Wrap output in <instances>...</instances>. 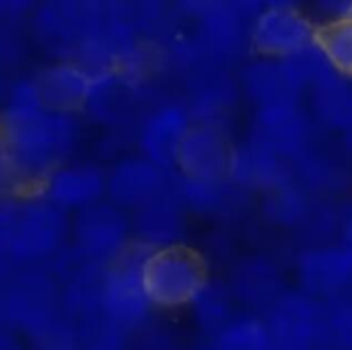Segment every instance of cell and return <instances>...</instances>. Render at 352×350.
I'll use <instances>...</instances> for the list:
<instances>
[{
    "mask_svg": "<svg viewBox=\"0 0 352 350\" xmlns=\"http://www.w3.org/2000/svg\"><path fill=\"white\" fill-rule=\"evenodd\" d=\"M80 134L76 113L47 107L12 122H0V138L27 186H35V190L52 171L68 163Z\"/></svg>",
    "mask_w": 352,
    "mask_h": 350,
    "instance_id": "1",
    "label": "cell"
},
{
    "mask_svg": "<svg viewBox=\"0 0 352 350\" xmlns=\"http://www.w3.org/2000/svg\"><path fill=\"white\" fill-rule=\"evenodd\" d=\"M70 237V219L37 196L0 202V260L12 268H35L54 260Z\"/></svg>",
    "mask_w": 352,
    "mask_h": 350,
    "instance_id": "2",
    "label": "cell"
},
{
    "mask_svg": "<svg viewBox=\"0 0 352 350\" xmlns=\"http://www.w3.org/2000/svg\"><path fill=\"white\" fill-rule=\"evenodd\" d=\"M142 281L153 307L179 309L192 305L208 283V270L196 250L177 243L148 250L142 264Z\"/></svg>",
    "mask_w": 352,
    "mask_h": 350,
    "instance_id": "3",
    "label": "cell"
},
{
    "mask_svg": "<svg viewBox=\"0 0 352 350\" xmlns=\"http://www.w3.org/2000/svg\"><path fill=\"white\" fill-rule=\"evenodd\" d=\"M148 250L136 241L101 276V320L124 336L140 330L151 316V301L142 281V264Z\"/></svg>",
    "mask_w": 352,
    "mask_h": 350,
    "instance_id": "4",
    "label": "cell"
},
{
    "mask_svg": "<svg viewBox=\"0 0 352 350\" xmlns=\"http://www.w3.org/2000/svg\"><path fill=\"white\" fill-rule=\"evenodd\" d=\"M0 318L16 334L37 340L64 318L54 278L37 268H23L0 295Z\"/></svg>",
    "mask_w": 352,
    "mask_h": 350,
    "instance_id": "5",
    "label": "cell"
},
{
    "mask_svg": "<svg viewBox=\"0 0 352 350\" xmlns=\"http://www.w3.org/2000/svg\"><path fill=\"white\" fill-rule=\"evenodd\" d=\"M266 328L276 350H332L328 311L305 293H285L272 305Z\"/></svg>",
    "mask_w": 352,
    "mask_h": 350,
    "instance_id": "6",
    "label": "cell"
},
{
    "mask_svg": "<svg viewBox=\"0 0 352 350\" xmlns=\"http://www.w3.org/2000/svg\"><path fill=\"white\" fill-rule=\"evenodd\" d=\"M72 250L89 264L109 266L132 245V221L109 200L74 215L70 223Z\"/></svg>",
    "mask_w": 352,
    "mask_h": 350,
    "instance_id": "7",
    "label": "cell"
},
{
    "mask_svg": "<svg viewBox=\"0 0 352 350\" xmlns=\"http://www.w3.org/2000/svg\"><path fill=\"white\" fill-rule=\"evenodd\" d=\"M198 8V37L200 54L217 60L235 58L250 43L254 19L264 8L252 2H206L192 4Z\"/></svg>",
    "mask_w": 352,
    "mask_h": 350,
    "instance_id": "8",
    "label": "cell"
},
{
    "mask_svg": "<svg viewBox=\"0 0 352 350\" xmlns=\"http://www.w3.org/2000/svg\"><path fill=\"white\" fill-rule=\"evenodd\" d=\"M318 39V27L293 4L276 2L260 10L252 23L250 43L270 60H283Z\"/></svg>",
    "mask_w": 352,
    "mask_h": 350,
    "instance_id": "9",
    "label": "cell"
},
{
    "mask_svg": "<svg viewBox=\"0 0 352 350\" xmlns=\"http://www.w3.org/2000/svg\"><path fill=\"white\" fill-rule=\"evenodd\" d=\"M37 194L62 212L76 215L103 202L107 173L91 163H66L39 184Z\"/></svg>",
    "mask_w": 352,
    "mask_h": 350,
    "instance_id": "10",
    "label": "cell"
},
{
    "mask_svg": "<svg viewBox=\"0 0 352 350\" xmlns=\"http://www.w3.org/2000/svg\"><path fill=\"white\" fill-rule=\"evenodd\" d=\"M233 146L221 126L192 124L177 151L175 169L190 179H227Z\"/></svg>",
    "mask_w": 352,
    "mask_h": 350,
    "instance_id": "11",
    "label": "cell"
},
{
    "mask_svg": "<svg viewBox=\"0 0 352 350\" xmlns=\"http://www.w3.org/2000/svg\"><path fill=\"white\" fill-rule=\"evenodd\" d=\"M192 124V116L182 103H163L155 107L138 130L140 157L169 173L175 169L177 151Z\"/></svg>",
    "mask_w": 352,
    "mask_h": 350,
    "instance_id": "12",
    "label": "cell"
},
{
    "mask_svg": "<svg viewBox=\"0 0 352 350\" xmlns=\"http://www.w3.org/2000/svg\"><path fill=\"white\" fill-rule=\"evenodd\" d=\"M169 173L144 157L120 159L107 173V198L122 210H138L169 188Z\"/></svg>",
    "mask_w": 352,
    "mask_h": 350,
    "instance_id": "13",
    "label": "cell"
},
{
    "mask_svg": "<svg viewBox=\"0 0 352 350\" xmlns=\"http://www.w3.org/2000/svg\"><path fill=\"white\" fill-rule=\"evenodd\" d=\"M278 157L299 159L309 146V122L301 113L299 103H285L256 109V126L252 136Z\"/></svg>",
    "mask_w": 352,
    "mask_h": 350,
    "instance_id": "14",
    "label": "cell"
},
{
    "mask_svg": "<svg viewBox=\"0 0 352 350\" xmlns=\"http://www.w3.org/2000/svg\"><path fill=\"white\" fill-rule=\"evenodd\" d=\"M305 295L336 297L352 287V252L344 245H322L307 250L297 266Z\"/></svg>",
    "mask_w": 352,
    "mask_h": 350,
    "instance_id": "15",
    "label": "cell"
},
{
    "mask_svg": "<svg viewBox=\"0 0 352 350\" xmlns=\"http://www.w3.org/2000/svg\"><path fill=\"white\" fill-rule=\"evenodd\" d=\"M95 74L78 60L64 58L43 68L33 80L47 109L78 113L87 107Z\"/></svg>",
    "mask_w": 352,
    "mask_h": 350,
    "instance_id": "16",
    "label": "cell"
},
{
    "mask_svg": "<svg viewBox=\"0 0 352 350\" xmlns=\"http://www.w3.org/2000/svg\"><path fill=\"white\" fill-rule=\"evenodd\" d=\"M184 212L186 208L177 200L169 182V188L161 196L134 210V217H130L132 235L136 237V243L146 250H159L182 243L186 227Z\"/></svg>",
    "mask_w": 352,
    "mask_h": 350,
    "instance_id": "17",
    "label": "cell"
},
{
    "mask_svg": "<svg viewBox=\"0 0 352 350\" xmlns=\"http://www.w3.org/2000/svg\"><path fill=\"white\" fill-rule=\"evenodd\" d=\"M227 177L241 190L272 192L291 182V167L283 157L250 138L241 146H233Z\"/></svg>",
    "mask_w": 352,
    "mask_h": 350,
    "instance_id": "18",
    "label": "cell"
},
{
    "mask_svg": "<svg viewBox=\"0 0 352 350\" xmlns=\"http://www.w3.org/2000/svg\"><path fill=\"white\" fill-rule=\"evenodd\" d=\"M241 87L245 95L256 103V109L299 103L301 95L285 74L280 62L270 58H262L245 66L241 72Z\"/></svg>",
    "mask_w": 352,
    "mask_h": 350,
    "instance_id": "19",
    "label": "cell"
},
{
    "mask_svg": "<svg viewBox=\"0 0 352 350\" xmlns=\"http://www.w3.org/2000/svg\"><path fill=\"white\" fill-rule=\"evenodd\" d=\"M87 19V4H45L35 14L39 39L56 52H76Z\"/></svg>",
    "mask_w": 352,
    "mask_h": 350,
    "instance_id": "20",
    "label": "cell"
},
{
    "mask_svg": "<svg viewBox=\"0 0 352 350\" xmlns=\"http://www.w3.org/2000/svg\"><path fill=\"white\" fill-rule=\"evenodd\" d=\"M235 97H237V87L227 74L219 70H204L194 80L192 97L186 107L194 124L219 126V118L227 113Z\"/></svg>",
    "mask_w": 352,
    "mask_h": 350,
    "instance_id": "21",
    "label": "cell"
},
{
    "mask_svg": "<svg viewBox=\"0 0 352 350\" xmlns=\"http://www.w3.org/2000/svg\"><path fill=\"white\" fill-rule=\"evenodd\" d=\"M171 190L186 210L196 215H223L237 204L241 188L227 179H190L177 175L171 182Z\"/></svg>",
    "mask_w": 352,
    "mask_h": 350,
    "instance_id": "22",
    "label": "cell"
},
{
    "mask_svg": "<svg viewBox=\"0 0 352 350\" xmlns=\"http://www.w3.org/2000/svg\"><path fill=\"white\" fill-rule=\"evenodd\" d=\"M231 293L248 305H272L280 297V274L262 258L245 260L235 270Z\"/></svg>",
    "mask_w": 352,
    "mask_h": 350,
    "instance_id": "23",
    "label": "cell"
},
{
    "mask_svg": "<svg viewBox=\"0 0 352 350\" xmlns=\"http://www.w3.org/2000/svg\"><path fill=\"white\" fill-rule=\"evenodd\" d=\"M314 109L322 124L352 134V78L332 72L314 89Z\"/></svg>",
    "mask_w": 352,
    "mask_h": 350,
    "instance_id": "24",
    "label": "cell"
},
{
    "mask_svg": "<svg viewBox=\"0 0 352 350\" xmlns=\"http://www.w3.org/2000/svg\"><path fill=\"white\" fill-rule=\"evenodd\" d=\"M190 307L194 309V318L200 324V328L217 336L227 324L233 322L231 287H225L223 283H214L208 278V283L202 287V291L196 295Z\"/></svg>",
    "mask_w": 352,
    "mask_h": 350,
    "instance_id": "25",
    "label": "cell"
},
{
    "mask_svg": "<svg viewBox=\"0 0 352 350\" xmlns=\"http://www.w3.org/2000/svg\"><path fill=\"white\" fill-rule=\"evenodd\" d=\"M278 62L299 93L305 89H314L318 83H322L326 76H330L334 72L326 54L318 45V39L311 45H307V47H303V50L278 60Z\"/></svg>",
    "mask_w": 352,
    "mask_h": 350,
    "instance_id": "26",
    "label": "cell"
},
{
    "mask_svg": "<svg viewBox=\"0 0 352 350\" xmlns=\"http://www.w3.org/2000/svg\"><path fill=\"white\" fill-rule=\"evenodd\" d=\"M318 45L334 72L352 78V17L332 19L318 27Z\"/></svg>",
    "mask_w": 352,
    "mask_h": 350,
    "instance_id": "27",
    "label": "cell"
},
{
    "mask_svg": "<svg viewBox=\"0 0 352 350\" xmlns=\"http://www.w3.org/2000/svg\"><path fill=\"white\" fill-rule=\"evenodd\" d=\"M210 350H276L266 322L256 318H239L227 324L217 336Z\"/></svg>",
    "mask_w": 352,
    "mask_h": 350,
    "instance_id": "28",
    "label": "cell"
},
{
    "mask_svg": "<svg viewBox=\"0 0 352 350\" xmlns=\"http://www.w3.org/2000/svg\"><path fill=\"white\" fill-rule=\"evenodd\" d=\"M266 217L280 227H297L309 215V204L301 188L293 182L268 192L264 202Z\"/></svg>",
    "mask_w": 352,
    "mask_h": 350,
    "instance_id": "29",
    "label": "cell"
},
{
    "mask_svg": "<svg viewBox=\"0 0 352 350\" xmlns=\"http://www.w3.org/2000/svg\"><path fill=\"white\" fill-rule=\"evenodd\" d=\"M82 350H128L124 342V334L113 330L101 318L78 324Z\"/></svg>",
    "mask_w": 352,
    "mask_h": 350,
    "instance_id": "30",
    "label": "cell"
},
{
    "mask_svg": "<svg viewBox=\"0 0 352 350\" xmlns=\"http://www.w3.org/2000/svg\"><path fill=\"white\" fill-rule=\"evenodd\" d=\"M27 190H31V188L23 179L21 171L16 169L12 157L4 144V140L0 138V202L10 200V198H19Z\"/></svg>",
    "mask_w": 352,
    "mask_h": 350,
    "instance_id": "31",
    "label": "cell"
},
{
    "mask_svg": "<svg viewBox=\"0 0 352 350\" xmlns=\"http://www.w3.org/2000/svg\"><path fill=\"white\" fill-rule=\"evenodd\" d=\"M328 326L334 347L352 350V303H344L328 314Z\"/></svg>",
    "mask_w": 352,
    "mask_h": 350,
    "instance_id": "32",
    "label": "cell"
},
{
    "mask_svg": "<svg viewBox=\"0 0 352 350\" xmlns=\"http://www.w3.org/2000/svg\"><path fill=\"white\" fill-rule=\"evenodd\" d=\"M0 350H23L21 342H19V336L14 330H10L2 318H0Z\"/></svg>",
    "mask_w": 352,
    "mask_h": 350,
    "instance_id": "33",
    "label": "cell"
},
{
    "mask_svg": "<svg viewBox=\"0 0 352 350\" xmlns=\"http://www.w3.org/2000/svg\"><path fill=\"white\" fill-rule=\"evenodd\" d=\"M342 245L352 252V208L344 215L342 221Z\"/></svg>",
    "mask_w": 352,
    "mask_h": 350,
    "instance_id": "34",
    "label": "cell"
},
{
    "mask_svg": "<svg viewBox=\"0 0 352 350\" xmlns=\"http://www.w3.org/2000/svg\"><path fill=\"white\" fill-rule=\"evenodd\" d=\"M0 91H2V83H0Z\"/></svg>",
    "mask_w": 352,
    "mask_h": 350,
    "instance_id": "35",
    "label": "cell"
}]
</instances>
